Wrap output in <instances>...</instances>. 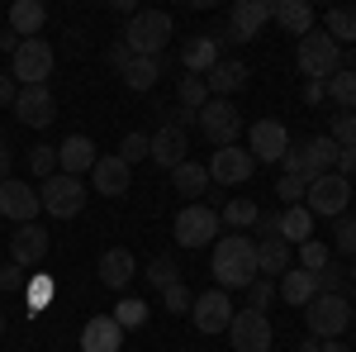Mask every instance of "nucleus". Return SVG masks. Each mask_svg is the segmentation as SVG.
<instances>
[{
  "label": "nucleus",
  "mask_w": 356,
  "mask_h": 352,
  "mask_svg": "<svg viewBox=\"0 0 356 352\" xmlns=\"http://www.w3.org/2000/svg\"><path fill=\"white\" fill-rule=\"evenodd\" d=\"M209 271H214L219 291H247V286L261 276V267H257V238H247V234H228V238H219V243H214V262H209Z\"/></svg>",
  "instance_id": "f257e3e1"
},
{
  "label": "nucleus",
  "mask_w": 356,
  "mask_h": 352,
  "mask_svg": "<svg viewBox=\"0 0 356 352\" xmlns=\"http://www.w3.org/2000/svg\"><path fill=\"white\" fill-rule=\"evenodd\" d=\"M124 43L134 57H162V48L171 43V15L166 10H138L124 24Z\"/></svg>",
  "instance_id": "f03ea898"
},
{
  "label": "nucleus",
  "mask_w": 356,
  "mask_h": 352,
  "mask_svg": "<svg viewBox=\"0 0 356 352\" xmlns=\"http://www.w3.org/2000/svg\"><path fill=\"white\" fill-rule=\"evenodd\" d=\"M304 328L318 338V343H332L352 328V300L347 296H314L304 305Z\"/></svg>",
  "instance_id": "7ed1b4c3"
},
{
  "label": "nucleus",
  "mask_w": 356,
  "mask_h": 352,
  "mask_svg": "<svg viewBox=\"0 0 356 352\" xmlns=\"http://www.w3.org/2000/svg\"><path fill=\"white\" fill-rule=\"evenodd\" d=\"M53 67H57V53L48 38H19V48L10 57V77L19 86H48Z\"/></svg>",
  "instance_id": "20e7f679"
},
{
  "label": "nucleus",
  "mask_w": 356,
  "mask_h": 352,
  "mask_svg": "<svg viewBox=\"0 0 356 352\" xmlns=\"http://www.w3.org/2000/svg\"><path fill=\"white\" fill-rule=\"evenodd\" d=\"M300 72H304V82H328L332 72H342V48L323 29H309L300 38Z\"/></svg>",
  "instance_id": "39448f33"
},
{
  "label": "nucleus",
  "mask_w": 356,
  "mask_h": 352,
  "mask_svg": "<svg viewBox=\"0 0 356 352\" xmlns=\"http://www.w3.org/2000/svg\"><path fill=\"white\" fill-rule=\"evenodd\" d=\"M38 200H43V210L53 219H76L86 210V200H90V190H86L81 176H48L43 186H38Z\"/></svg>",
  "instance_id": "423d86ee"
},
{
  "label": "nucleus",
  "mask_w": 356,
  "mask_h": 352,
  "mask_svg": "<svg viewBox=\"0 0 356 352\" xmlns=\"http://www.w3.org/2000/svg\"><path fill=\"white\" fill-rule=\"evenodd\" d=\"M347 200H352V181L347 176H337V171H328V176H318V181H309V190H304V210L318 219H342L347 215Z\"/></svg>",
  "instance_id": "0eeeda50"
},
{
  "label": "nucleus",
  "mask_w": 356,
  "mask_h": 352,
  "mask_svg": "<svg viewBox=\"0 0 356 352\" xmlns=\"http://www.w3.org/2000/svg\"><path fill=\"white\" fill-rule=\"evenodd\" d=\"M171 234H176V243L181 247H209L219 243V210H209V205H186L181 215L171 219Z\"/></svg>",
  "instance_id": "6e6552de"
},
{
  "label": "nucleus",
  "mask_w": 356,
  "mask_h": 352,
  "mask_svg": "<svg viewBox=\"0 0 356 352\" xmlns=\"http://www.w3.org/2000/svg\"><path fill=\"white\" fill-rule=\"evenodd\" d=\"M228 343H233V352H271L275 328L261 309H238L228 324Z\"/></svg>",
  "instance_id": "1a4fd4ad"
},
{
  "label": "nucleus",
  "mask_w": 356,
  "mask_h": 352,
  "mask_svg": "<svg viewBox=\"0 0 356 352\" xmlns=\"http://www.w3.org/2000/svg\"><path fill=\"white\" fill-rule=\"evenodd\" d=\"M200 134L209 138L214 148H233L238 143V134H243V119H238V109H233V100H214L209 95V105L200 109Z\"/></svg>",
  "instance_id": "9d476101"
},
{
  "label": "nucleus",
  "mask_w": 356,
  "mask_h": 352,
  "mask_svg": "<svg viewBox=\"0 0 356 352\" xmlns=\"http://www.w3.org/2000/svg\"><path fill=\"white\" fill-rule=\"evenodd\" d=\"M247 153H252V162H280V158L290 153L285 124H280V119H257V124L247 129Z\"/></svg>",
  "instance_id": "9b49d317"
},
{
  "label": "nucleus",
  "mask_w": 356,
  "mask_h": 352,
  "mask_svg": "<svg viewBox=\"0 0 356 352\" xmlns=\"http://www.w3.org/2000/svg\"><path fill=\"white\" fill-rule=\"evenodd\" d=\"M233 300H228V291H204V296H195V305H191V319H195V328L200 333H228V324H233Z\"/></svg>",
  "instance_id": "f8f14e48"
},
{
  "label": "nucleus",
  "mask_w": 356,
  "mask_h": 352,
  "mask_svg": "<svg viewBox=\"0 0 356 352\" xmlns=\"http://www.w3.org/2000/svg\"><path fill=\"white\" fill-rule=\"evenodd\" d=\"M48 247H53V238H48V229H38V219H33V224H19V229L10 234V262L24 267V271L43 267Z\"/></svg>",
  "instance_id": "ddd939ff"
},
{
  "label": "nucleus",
  "mask_w": 356,
  "mask_h": 352,
  "mask_svg": "<svg viewBox=\"0 0 356 352\" xmlns=\"http://www.w3.org/2000/svg\"><path fill=\"white\" fill-rule=\"evenodd\" d=\"M15 114H19V124H29V129H48L57 119V100L48 86H19V95H15Z\"/></svg>",
  "instance_id": "4468645a"
},
{
  "label": "nucleus",
  "mask_w": 356,
  "mask_h": 352,
  "mask_svg": "<svg viewBox=\"0 0 356 352\" xmlns=\"http://www.w3.org/2000/svg\"><path fill=\"white\" fill-rule=\"evenodd\" d=\"M43 210V200H38V190L29 186V181H0V219H15V224H33Z\"/></svg>",
  "instance_id": "2eb2a0df"
},
{
  "label": "nucleus",
  "mask_w": 356,
  "mask_h": 352,
  "mask_svg": "<svg viewBox=\"0 0 356 352\" xmlns=\"http://www.w3.org/2000/svg\"><path fill=\"white\" fill-rule=\"evenodd\" d=\"M266 20H271V0H238L228 10V38L233 43H252L266 29Z\"/></svg>",
  "instance_id": "dca6fc26"
},
{
  "label": "nucleus",
  "mask_w": 356,
  "mask_h": 352,
  "mask_svg": "<svg viewBox=\"0 0 356 352\" xmlns=\"http://www.w3.org/2000/svg\"><path fill=\"white\" fill-rule=\"evenodd\" d=\"M257 171V162H252V153L247 148H219L214 158H209V181H219V186H243L247 176Z\"/></svg>",
  "instance_id": "f3484780"
},
{
  "label": "nucleus",
  "mask_w": 356,
  "mask_h": 352,
  "mask_svg": "<svg viewBox=\"0 0 356 352\" xmlns=\"http://www.w3.org/2000/svg\"><path fill=\"white\" fill-rule=\"evenodd\" d=\"M129 186H134V167L119 162V153H100V162H95V171H90V190H100L105 200H119V195H129Z\"/></svg>",
  "instance_id": "a211bd4d"
},
{
  "label": "nucleus",
  "mask_w": 356,
  "mask_h": 352,
  "mask_svg": "<svg viewBox=\"0 0 356 352\" xmlns=\"http://www.w3.org/2000/svg\"><path fill=\"white\" fill-rule=\"evenodd\" d=\"M147 138H152V158H147L152 167H166V171H176V167L191 158V138L181 134V129H171V124H157V129H152Z\"/></svg>",
  "instance_id": "6ab92c4d"
},
{
  "label": "nucleus",
  "mask_w": 356,
  "mask_h": 352,
  "mask_svg": "<svg viewBox=\"0 0 356 352\" xmlns=\"http://www.w3.org/2000/svg\"><path fill=\"white\" fill-rule=\"evenodd\" d=\"M95 162H100V153H95V143L86 134L62 138V148H57V171L62 176H86V171H95Z\"/></svg>",
  "instance_id": "aec40b11"
},
{
  "label": "nucleus",
  "mask_w": 356,
  "mask_h": 352,
  "mask_svg": "<svg viewBox=\"0 0 356 352\" xmlns=\"http://www.w3.org/2000/svg\"><path fill=\"white\" fill-rule=\"evenodd\" d=\"M247 77H252L247 62H238V57H219V62L204 72V86H209L214 100H228V95H238V91L247 86Z\"/></svg>",
  "instance_id": "412c9836"
},
{
  "label": "nucleus",
  "mask_w": 356,
  "mask_h": 352,
  "mask_svg": "<svg viewBox=\"0 0 356 352\" xmlns=\"http://www.w3.org/2000/svg\"><path fill=\"white\" fill-rule=\"evenodd\" d=\"M332 162H337V143H332L328 134L304 138V143H300V176H304V181H318V176H328Z\"/></svg>",
  "instance_id": "4be33fe9"
},
{
  "label": "nucleus",
  "mask_w": 356,
  "mask_h": 352,
  "mask_svg": "<svg viewBox=\"0 0 356 352\" xmlns=\"http://www.w3.org/2000/svg\"><path fill=\"white\" fill-rule=\"evenodd\" d=\"M134 271H138V262H134L129 247H110V252H100V262H95V276H100L105 291H124V286L134 281Z\"/></svg>",
  "instance_id": "5701e85b"
},
{
  "label": "nucleus",
  "mask_w": 356,
  "mask_h": 352,
  "mask_svg": "<svg viewBox=\"0 0 356 352\" xmlns=\"http://www.w3.org/2000/svg\"><path fill=\"white\" fill-rule=\"evenodd\" d=\"M124 348V328L114 324V314H90L81 328V352H119Z\"/></svg>",
  "instance_id": "b1692460"
},
{
  "label": "nucleus",
  "mask_w": 356,
  "mask_h": 352,
  "mask_svg": "<svg viewBox=\"0 0 356 352\" xmlns=\"http://www.w3.org/2000/svg\"><path fill=\"white\" fill-rule=\"evenodd\" d=\"M219 33H195L191 43L181 48V67H186V77H204L214 62H219Z\"/></svg>",
  "instance_id": "393cba45"
},
{
  "label": "nucleus",
  "mask_w": 356,
  "mask_h": 352,
  "mask_svg": "<svg viewBox=\"0 0 356 352\" xmlns=\"http://www.w3.org/2000/svg\"><path fill=\"white\" fill-rule=\"evenodd\" d=\"M271 20L285 29V33L304 38V33L314 29V5H309V0H275V5H271Z\"/></svg>",
  "instance_id": "a878e982"
},
{
  "label": "nucleus",
  "mask_w": 356,
  "mask_h": 352,
  "mask_svg": "<svg viewBox=\"0 0 356 352\" xmlns=\"http://www.w3.org/2000/svg\"><path fill=\"white\" fill-rule=\"evenodd\" d=\"M43 24H48V10H43L38 0H15V5H10V29H15L19 38H38Z\"/></svg>",
  "instance_id": "bb28decb"
},
{
  "label": "nucleus",
  "mask_w": 356,
  "mask_h": 352,
  "mask_svg": "<svg viewBox=\"0 0 356 352\" xmlns=\"http://www.w3.org/2000/svg\"><path fill=\"white\" fill-rule=\"evenodd\" d=\"M275 296L285 300V305H309V300L318 296V286H314V276H309V271L304 267H290L285 271V276H280V286H275Z\"/></svg>",
  "instance_id": "cd10ccee"
},
{
  "label": "nucleus",
  "mask_w": 356,
  "mask_h": 352,
  "mask_svg": "<svg viewBox=\"0 0 356 352\" xmlns=\"http://www.w3.org/2000/svg\"><path fill=\"white\" fill-rule=\"evenodd\" d=\"M171 186H176V190H181V195H186V200L195 205V200L209 190V167H204V162H191V158H186V162L171 171Z\"/></svg>",
  "instance_id": "c85d7f7f"
},
{
  "label": "nucleus",
  "mask_w": 356,
  "mask_h": 352,
  "mask_svg": "<svg viewBox=\"0 0 356 352\" xmlns=\"http://www.w3.org/2000/svg\"><path fill=\"white\" fill-rule=\"evenodd\" d=\"M257 267H261V276H285L290 271V243L285 238H257Z\"/></svg>",
  "instance_id": "c756f323"
},
{
  "label": "nucleus",
  "mask_w": 356,
  "mask_h": 352,
  "mask_svg": "<svg viewBox=\"0 0 356 352\" xmlns=\"http://www.w3.org/2000/svg\"><path fill=\"white\" fill-rule=\"evenodd\" d=\"M157 82H162V57H134L124 67V86L129 91H152Z\"/></svg>",
  "instance_id": "7c9ffc66"
},
{
  "label": "nucleus",
  "mask_w": 356,
  "mask_h": 352,
  "mask_svg": "<svg viewBox=\"0 0 356 352\" xmlns=\"http://www.w3.org/2000/svg\"><path fill=\"white\" fill-rule=\"evenodd\" d=\"M280 238H285V243H309V238H314V215H309L304 205H285V215H280Z\"/></svg>",
  "instance_id": "2f4dec72"
},
{
  "label": "nucleus",
  "mask_w": 356,
  "mask_h": 352,
  "mask_svg": "<svg viewBox=\"0 0 356 352\" xmlns=\"http://www.w3.org/2000/svg\"><path fill=\"white\" fill-rule=\"evenodd\" d=\"M328 100L342 114H352L356 109V67H342V72H332L328 77Z\"/></svg>",
  "instance_id": "473e14b6"
},
{
  "label": "nucleus",
  "mask_w": 356,
  "mask_h": 352,
  "mask_svg": "<svg viewBox=\"0 0 356 352\" xmlns=\"http://www.w3.org/2000/svg\"><path fill=\"white\" fill-rule=\"evenodd\" d=\"M323 33H328L337 48H342V43H356V10H342V5H332L328 15H323Z\"/></svg>",
  "instance_id": "72a5a7b5"
},
{
  "label": "nucleus",
  "mask_w": 356,
  "mask_h": 352,
  "mask_svg": "<svg viewBox=\"0 0 356 352\" xmlns=\"http://www.w3.org/2000/svg\"><path fill=\"white\" fill-rule=\"evenodd\" d=\"M261 219V210H257V200H247V195H238V200H228L219 210V224H228V229H252Z\"/></svg>",
  "instance_id": "f704fd0d"
},
{
  "label": "nucleus",
  "mask_w": 356,
  "mask_h": 352,
  "mask_svg": "<svg viewBox=\"0 0 356 352\" xmlns=\"http://www.w3.org/2000/svg\"><path fill=\"white\" fill-rule=\"evenodd\" d=\"M147 158H152V138L143 134V129H129L124 143H119V162L138 167V162H147Z\"/></svg>",
  "instance_id": "c9c22d12"
},
{
  "label": "nucleus",
  "mask_w": 356,
  "mask_h": 352,
  "mask_svg": "<svg viewBox=\"0 0 356 352\" xmlns=\"http://www.w3.org/2000/svg\"><path fill=\"white\" fill-rule=\"evenodd\" d=\"M147 281H152V291H171V286H181V267H176V257H171V252L152 257V267H147Z\"/></svg>",
  "instance_id": "e433bc0d"
},
{
  "label": "nucleus",
  "mask_w": 356,
  "mask_h": 352,
  "mask_svg": "<svg viewBox=\"0 0 356 352\" xmlns=\"http://www.w3.org/2000/svg\"><path fill=\"white\" fill-rule=\"evenodd\" d=\"M176 95H181V109H191V114H200V109L209 105V86H204V77H181Z\"/></svg>",
  "instance_id": "4c0bfd02"
},
{
  "label": "nucleus",
  "mask_w": 356,
  "mask_h": 352,
  "mask_svg": "<svg viewBox=\"0 0 356 352\" xmlns=\"http://www.w3.org/2000/svg\"><path fill=\"white\" fill-rule=\"evenodd\" d=\"M143 319H147V300H119V305H114V324L124 328V333H129V328H138L143 324Z\"/></svg>",
  "instance_id": "58836bf2"
},
{
  "label": "nucleus",
  "mask_w": 356,
  "mask_h": 352,
  "mask_svg": "<svg viewBox=\"0 0 356 352\" xmlns=\"http://www.w3.org/2000/svg\"><path fill=\"white\" fill-rule=\"evenodd\" d=\"M314 286H318V296H347V271L328 262V267L314 271Z\"/></svg>",
  "instance_id": "ea45409f"
},
{
  "label": "nucleus",
  "mask_w": 356,
  "mask_h": 352,
  "mask_svg": "<svg viewBox=\"0 0 356 352\" xmlns=\"http://www.w3.org/2000/svg\"><path fill=\"white\" fill-rule=\"evenodd\" d=\"M332 262V247L328 243H318V238H309V243H300V267L314 276L318 267H328Z\"/></svg>",
  "instance_id": "a19ab883"
},
{
  "label": "nucleus",
  "mask_w": 356,
  "mask_h": 352,
  "mask_svg": "<svg viewBox=\"0 0 356 352\" xmlns=\"http://www.w3.org/2000/svg\"><path fill=\"white\" fill-rule=\"evenodd\" d=\"M29 171L33 176H57V148H48V143H38V148H29Z\"/></svg>",
  "instance_id": "79ce46f5"
},
{
  "label": "nucleus",
  "mask_w": 356,
  "mask_h": 352,
  "mask_svg": "<svg viewBox=\"0 0 356 352\" xmlns=\"http://www.w3.org/2000/svg\"><path fill=\"white\" fill-rule=\"evenodd\" d=\"M332 247H337L342 257H356V215L337 219V229H332Z\"/></svg>",
  "instance_id": "37998d69"
},
{
  "label": "nucleus",
  "mask_w": 356,
  "mask_h": 352,
  "mask_svg": "<svg viewBox=\"0 0 356 352\" xmlns=\"http://www.w3.org/2000/svg\"><path fill=\"white\" fill-rule=\"evenodd\" d=\"M271 300H275V281L271 276H257V281L247 286V309H261V314H266Z\"/></svg>",
  "instance_id": "c03bdc74"
},
{
  "label": "nucleus",
  "mask_w": 356,
  "mask_h": 352,
  "mask_svg": "<svg viewBox=\"0 0 356 352\" xmlns=\"http://www.w3.org/2000/svg\"><path fill=\"white\" fill-rule=\"evenodd\" d=\"M191 305H195V296H191L186 281L171 286V291H162V309H166V314H191Z\"/></svg>",
  "instance_id": "a18cd8bd"
},
{
  "label": "nucleus",
  "mask_w": 356,
  "mask_h": 352,
  "mask_svg": "<svg viewBox=\"0 0 356 352\" xmlns=\"http://www.w3.org/2000/svg\"><path fill=\"white\" fill-rule=\"evenodd\" d=\"M332 143L337 148H356V114H332Z\"/></svg>",
  "instance_id": "49530a36"
},
{
  "label": "nucleus",
  "mask_w": 356,
  "mask_h": 352,
  "mask_svg": "<svg viewBox=\"0 0 356 352\" xmlns=\"http://www.w3.org/2000/svg\"><path fill=\"white\" fill-rule=\"evenodd\" d=\"M304 190H309L304 176H280V181H275V195H280L285 205H304Z\"/></svg>",
  "instance_id": "de8ad7c7"
},
{
  "label": "nucleus",
  "mask_w": 356,
  "mask_h": 352,
  "mask_svg": "<svg viewBox=\"0 0 356 352\" xmlns=\"http://www.w3.org/2000/svg\"><path fill=\"white\" fill-rule=\"evenodd\" d=\"M48 300H53V281H48V276L29 281V314H38V309H43Z\"/></svg>",
  "instance_id": "09e8293b"
},
{
  "label": "nucleus",
  "mask_w": 356,
  "mask_h": 352,
  "mask_svg": "<svg viewBox=\"0 0 356 352\" xmlns=\"http://www.w3.org/2000/svg\"><path fill=\"white\" fill-rule=\"evenodd\" d=\"M105 62H110L114 72H119V77H124V67H129V62H134V53H129V43H124V38H114L110 48H105Z\"/></svg>",
  "instance_id": "8fccbe9b"
},
{
  "label": "nucleus",
  "mask_w": 356,
  "mask_h": 352,
  "mask_svg": "<svg viewBox=\"0 0 356 352\" xmlns=\"http://www.w3.org/2000/svg\"><path fill=\"white\" fill-rule=\"evenodd\" d=\"M0 291H5V296H19V291H24V267H5L0 271Z\"/></svg>",
  "instance_id": "3c124183"
},
{
  "label": "nucleus",
  "mask_w": 356,
  "mask_h": 352,
  "mask_svg": "<svg viewBox=\"0 0 356 352\" xmlns=\"http://www.w3.org/2000/svg\"><path fill=\"white\" fill-rule=\"evenodd\" d=\"M332 171H337V176H352V171H356V148H337V162H332Z\"/></svg>",
  "instance_id": "603ef678"
},
{
  "label": "nucleus",
  "mask_w": 356,
  "mask_h": 352,
  "mask_svg": "<svg viewBox=\"0 0 356 352\" xmlns=\"http://www.w3.org/2000/svg\"><path fill=\"white\" fill-rule=\"evenodd\" d=\"M304 100L309 105H323L328 100V82H304Z\"/></svg>",
  "instance_id": "864d4df0"
},
{
  "label": "nucleus",
  "mask_w": 356,
  "mask_h": 352,
  "mask_svg": "<svg viewBox=\"0 0 356 352\" xmlns=\"http://www.w3.org/2000/svg\"><path fill=\"white\" fill-rule=\"evenodd\" d=\"M15 95H19L15 77H0V105H15Z\"/></svg>",
  "instance_id": "5fc2aeb1"
},
{
  "label": "nucleus",
  "mask_w": 356,
  "mask_h": 352,
  "mask_svg": "<svg viewBox=\"0 0 356 352\" xmlns=\"http://www.w3.org/2000/svg\"><path fill=\"white\" fill-rule=\"evenodd\" d=\"M0 48L15 57V48H19V33H15V29H5V33H0Z\"/></svg>",
  "instance_id": "6e6d98bb"
},
{
  "label": "nucleus",
  "mask_w": 356,
  "mask_h": 352,
  "mask_svg": "<svg viewBox=\"0 0 356 352\" xmlns=\"http://www.w3.org/2000/svg\"><path fill=\"white\" fill-rule=\"evenodd\" d=\"M0 181H10V148H5V138H0Z\"/></svg>",
  "instance_id": "4d7b16f0"
},
{
  "label": "nucleus",
  "mask_w": 356,
  "mask_h": 352,
  "mask_svg": "<svg viewBox=\"0 0 356 352\" xmlns=\"http://www.w3.org/2000/svg\"><path fill=\"white\" fill-rule=\"evenodd\" d=\"M300 352H323V343H318V338H309V343H300Z\"/></svg>",
  "instance_id": "13d9d810"
},
{
  "label": "nucleus",
  "mask_w": 356,
  "mask_h": 352,
  "mask_svg": "<svg viewBox=\"0 0 356 352\" xmlns=\"http://www.w3.org/2000/svg\"><path fill=\"white\" fill-rule=\"evenodd\" d=\"M347 281H352V296H356V257H352V267H347Z\"/></svg>",
  "instance_id": "bf43d9fd"
},
{
  "label": "nucleus",
  "mask_w": 356,
  "mask_h": 352,
  "mask_svg": "<svg viewBox=\"0 0 356 352\" xmlns=\"http://www.w3.org/2000/svg\"><path fill=\"white\" fill-rule=\"evenodd\" d=\"M323 352H347V348H342V343H323Z\"/></svg>",
  "instance_id": "052dcab7"
},
{
  "label": "nucleus",
  "mask_w": 356,
  "mask_h": 352,
  "mask_svg": "<svg viewBox=\"0 0 356 352\" xmlns=\"http://www.w3.org/2000/svg\"><path fill=\"white\" fill-rule=\"evenodd\" d=\"M352 328H356V305H352Z\"/></svg>",
  "instance_id": "680f3d73"
},
{
  "label": "nucleus",
  "mask_w": 356,
  "mask_h": 352,
  "mask_svg": "<svg viewBox=\"0 0 356 352\" xmlns=\"http://www.w3.org/2000/svg\"><path fill=\"white\" fill-rule=\"evenodd\" d=\"M0 333H5V314H0Z\"/></svg>",
  "instance_id": "e2e57ef3"
},
{
  "label": "nucleus",
  "mask_w": 356,
  "mask_h": 352,
  "mask_svg": "<svg viewBox=\"0 0 356 352\" xmlns=\"http://www.w3.org/2000/svg\"><path fill=\"white\" fill-rule=\"evenodd\" d=\"M0 271H5V267H0Z\"/></svg>",
  "instance_id": "0e129e2a"
}]
</instances>
